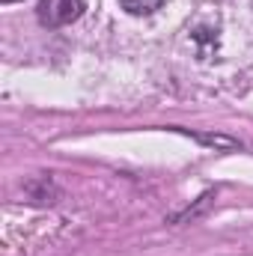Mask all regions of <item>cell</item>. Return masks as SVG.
Listing matches in <instances>:
<instances>
[{
	"mask_svg": "<svg viewBox=\"0 0 253 256\" xmlns=\"http://www.w3.org/2000/svg\"><path fill=\"white\" fill-rule=\"evenodd\" d=\"M84 0H39V21L45 27H66L80 18Z\"/></svg>",
	"mask_w": 253,
	"mask_h": 256,
	"instance_id": "cell-1",
	"label": "cell"
},
{
	"mask_svg": "<svg viewBox=\"0 0 253 256\" xmlns=\"http://www.w3.org/2000/svg\"><path fill=\"white\" fill-rule=\"evenodd\" d=\"M122 3V9L131 12V15H152L164 0H120Z\"/></svg>",
	"mask_w": 253,
	"mask_h": 256,
	"instance_id": "cell-2",
	"label": "cell"
},
{
	"mask_svg": "<svg viewBox=\"0 0 253 256\" xmlns=\"http://www.w3.org/2000/svg\"><path fill=\"white\" fill-rule=\"evenodd\" d=\"M194 39H196V42H206V51H202V57H208L212 51H218V30L200 27V30L194 33Z\"/></svg>",
	"mask_w": 253,
	"mask_h": 256,
	"instance_id": "cell-3",
	"label": "cell"
},
{
	"mask_svg": "<svg viewBox=\"0 0 253 256\" xmlns=\"http://www.w3.org/2000/svg\"><path fill=\"white\" fill-rule=\"evenodd\" d=\"M3 3H12V0H3Z\"/></svg>",
	"mask_w": 253,
	"mask_h": 256,
	"instance_id": "cell-4",
	"label": "cell"
}]
</instances>
